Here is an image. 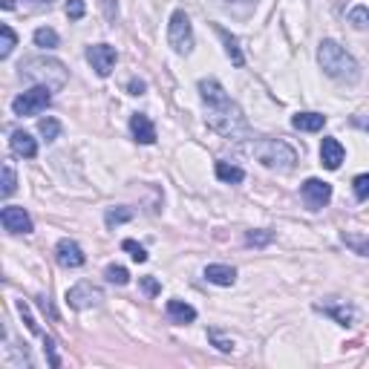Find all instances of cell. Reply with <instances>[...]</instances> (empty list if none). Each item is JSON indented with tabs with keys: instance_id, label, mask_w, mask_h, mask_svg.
<instances>
[{
	"instance_id": "cell-1",
	"label": "cell",
	"mask_w": 369,
	"mask_h": 369,
	"mask_svg": "<svg viewBox=\"0 0 369 369\" xmlns=\"http://www.w3.org/2000/svg\"><path fill=\"white\" fill-rule=\"evenodd\" d=\"M199 96L205 101V121L211 130H217L223 139H231V142H242L251 136V127L245 121L239 104L228 96L225 87L217 78H202Z\"/></svg>"
},
{
	"instance_id": "cell-2",
	"label": "cell",
	"mask_w": 369,
	"mask_h": 369,
	"mask_svg": "<svg viewBox=\"0 0 369 369\" xmlns=\"http://www.w3.org/2000/svg\"><path fill=\"white\" fill-rule=\"evenodd\" d=\"M318 64L320 70L337 81V84H358L361 81V67H358V61L337 44V41H320L318 46Z\"/></svg>"
},
{
	"instance_id": "cell-3",
	"label": "cell",
	"mask_w": 369,
	"mask_h": 369,
	"mask_svg": "<svg viewBox=\"0 0 369 369\" xmlns=\"http://www.w3.org/2000/svg\"><path fill=\"white\" fill-rule=\"evenodd\" d=\"M249 150L257 156L260 165H265V168H271V170H280V173H289V170L297 165L294 147L286 144L283 139H268V136H263V139H254V142L249 144Z\"/></svg>"
},
{
	"instance_id": "cell-4",
	"label": "cell",
	"mask_w": 369,
	"mask_h": 369,
	"mask_svg": "<svg viewBox=\"0 0 369 369\" xmlns=\"http://www.w3.org/2000/svg\"><path fill=\"white\" fill-rule=\"evenodd\" d=\"M20 75L26 81H38V87L61 89L67 84V67L55 58H26L20 64Z\"/></svg>"
},
{
	"instance_id": "cell-5",
	"label": "cell",
	"mask_w": 369,
	"mask_h": 369,
	"mask_svg": "<svg viewBox=\"0 0 369 369\" xmlns=\"http://www.w3.org/2000/svg\"><path fill=\"white\" fill-rule=\"evenodd\" d=\"M168 44L176 55H191L194 52V26H191V18L184 15L182 9H176L170 15V23H168Z\"/></svg>"
},
{
	"instance_id": "cell-6",
	"label": "cell",
	"mask_w": 369,
	"mask_h": 369,
	"mask_svg": "<svg viewBox=\"0 0 369 369\" xmlns=\"http://www.w3.org/2000/svg\"><path fill=\"white\" fill-rule=\"evenodd\" d=\"M52 104V89L49 87H32L20 92V96L12 101V113L15 115H38Z\"/></svg>"
},
{
	"instance_id": "cell-7",
	"label": "cell",
	"mask_w": 369,
	"mask_h": 369,
	"mask_svg": "<svg viewBox=\"0 0 369 369\" xmlns=\"http://www.w3.org/2000/svg\"><path fill=\"white\" fill-rule=\"evenodd\" d=\"M300 196H303V202H306V208H309V211H320V208H326L332 202V184L312 176V179L303 182Z\"/></svg>"
},
{
	"instance_id": "cell-8",
	"label": "cell",
	"mask_w": 369,
	"mask_h": 369,
	"mask_svg": "<svg viewBox=\"0 0 369 369\" xmlns=\"http://www.w3.org/2000/svg\"><path fill=\"white\" fill-rule=\"evenodd\" d=\"M104 300V292L99 289V286H92L89 280H81V283H75L70 292H67V303L73 306V309H92V306H99Z\"/></svg>"
},
{
	"instance_id": "cell-9",
	"label": "cell",
	"mask_w": 369,
	"mask_h": 369,
	"mask_svg": "<svg viewBox=\"0 0 369 369\" xmlns=\"http://www.w3.org/2000/svg\"><path fill=\"white\" fill-rule=\"evenodd\" d=\"M87 61L92 64V70H96V75L107 78L118 61V52L110 44H92V46H87Z\"/></svg>"
},
{
	"instance_id": "cell-10",
	"label": "cell",
	"mask_w": 369,
	"mask_h": 369,
	"mask_svg": "<svg viewBox=\"0 0 369 369\" xmlns=\"http://www.w3.org/2000/svg\"><path fill=\"white\" fill-rule=\"evenodd\" d=\"M0 223H4V228L9 234H32V217L18 205H4V211H0Z\"/></svg>"
},
{
	"instance_id": "cell-11",
	"label": "cell",
	"mask_w": 369,
	"mask_h": 369,
	"mask_svg": "<svg viewBox=\"0 0 369 369\" xmlns=\"http://www.w3.org/2000/svg\"><path fill=\"white\" fill-rule=\"evenodd\" d=\"M55 260H58V265H64V268H81L84 263H87V254L81 251V245L75 242V239H58V245H55Z\"/></svg>"
},
{
	"instance_id": "cell-12",
	"label": "cell",
	"mask_w": 369,
	"mask_h": 369,
	"mask_svg": "<svg viewBox=\"0 0 369 369\" xmlns=\"http://www.w3.org/2000/svg\"><path fill=\"white\" fill-rule=\"evenodd\" d=\"M344 159H346L344 144L337 142V139H332V136H326V139L320 142V165H323L326 170H337V168L344 165Z\"/></svg>"
},
{
	"instance_id": "cell-13",
	"label": "cell",
	"mask_w": 369,
	"mask_h": 369,
	"mask_svg": "<svg viewBox=\"0 0 369 369\" xmlns=\"http://www.w3.org/2000/svg\"><path fill=\"white\" fill-rule=\"evenodd\" d=\"M318 312H323L326 318H332L337 326H352L355 323V309L346 303H318Z\"/></svg>"
},
{
	"instance_id": "cell-14",
	"label": "cell",
	"mask_w": 369,
	"mask_h": 369,
	"mask_svg": "<svg viewBox=\"0 0 369 369\" xmlns=\"http://www.w3.org/2000/svg\"><path fill=\"white\" fill-rule=\"evenodd\" d=\"M130 133H133V139L139 144H153V142H156V125H153L144 113H136L130 118Z\"/></svg>"
},
{
	"instance_id": "cell-15",
	"label": "cell",
	"mask_w": 369,
	"mask_h": 369,
	"mask_svg": "<svg viewBox=\"0 0 369 369\" xmlns=\"http://www.w3.org/2000/svg\"><path fill=\"white\" fill-rule=\"evenodd\" d=\"M9 144L15 150V156H20V159H35L38 156V142L29 136L26 130H15L12 139H9Z\"/></svg>"
},
{
	"instance_id": "cell-16",
	"label": "cell",
	"mask_w": 369,
	"mask_h": 369,
	"mask_svg": "<svg viewBox=\"0 0 369 369\" xmlns=\"http://www.w3.org/2000/svg\"><path fill=\"white\" fill-rule=\"evenodd\" d=\"M205 280L213 286H234L237 283V268L234 265H223V263H213L205 268Z\"/></svg>"
},
{
	"instance_id": "cell-17",
	"label": "cell",
	"mask_w": 369,
	"mask_h": 369,
	"mask_svg": "<svg viewBox=\"0 0 369 369\" xmlns=\"http://www.w3.org/2000/svg\"><path fill=\"white\" fill-rule=\"evenodd\" d=\"M292 127L303 130V133H318V130L326 127V115L323 113H297L292 118Z\"/></svg>"
},
{
	"instance_id": "cell-18",
	"label": "cell",
	"mask_w": 369,
	"mask_h": 369,
	"mask_svg": "<svg viewBox=\"0 0 369 369\" xmlns=\"http://www.w3.org/2000/svg\"><path fill=\"white\" fill-rule=\"evenodd\" d=\"M213 32H217V35L223 38V44H225V55L231 58V64H234V67H242V64H245V55H242V49H239V44H237V38L228 32L225 26H220V23H213Z\"/></svg>"
},
{
	"instance_id": "cell-19",
	"label": "cell",
	"mask_w": 369,
	"mask_h": 369,
	"mask_svg": "<svg viewBox=\"0 0 369 369\" xmlns=\"http://www.w3.org/2000/svg\"><path fill=\"white\" fill-rule=\"evenodd\" d=\"M168 318L173 323H194L196 320V309L184 300H168Z\"/></svg>"
},
{
	"instance_id": "cell-20",
	"label": "cell",
	"mask_w": 369,
	"mask_h": 369,
	"mask_svg": "<svg viewBox=\"0 0 369 369\" xmlns=\"http://www.w3.org/2000/svg\"><path fill=\"white\" fill-rule=\"evenodd\" d=\"M344 245L352 249L358 257H369V234H352V231H344Z\"/></svg>"
},
{
	"instance_id": "cell-21",
	"label": "cell",
	"mask_w": 369,
	"mask_h": 369,
	"mask_svg": "<svg viewBox=\"0 0 369 369\" xmlns=\"http://www.w3.org/2000/svg\"><path fill=\"white\" fill-rule=\"evenodd\" d=\"M217 179L225 184H239L245 179V170L237 165H228V162H217Z\"/></svg>"
},
{
	"instance_id": "cell-22",
	"label": "cell",
	"mask_w": 369,
	"mask_h": 369,
	"mask_svg": "<svg viewBox=\"0 0 369 369\" xmlns=\"http://www.w3.org/2000/svg\"><path fill=\"white\" fill-rule=\"evenodd\" d=\"M32 41H35V46H41V49H55V46L61 44L58 32H55V29H49V26H41V29H35Z\"/></svg>"
},
{
	"instance_id": "cell-23",
	"label": "cell",
	"mask_w": 369,
	"mask_h": 369,
	"mask_svg": "<svg viewBox=\"0 0 369 369\" xmlns=\"http://www.w3.org/2000/svg\"><path fill=\"white\" fill-rule=\"evenodd\" d=\"M133 220V211L130 208H125V205H118V208H107V213H104V223H107V228H115V225H121V223H130Z\"/></svg>"
},
{
	"instance_id": "cell-24",
	"label": "cell",
	"mask_w": 369,
	"mask_h": 369,
	"mask_svg": "<svg viewBox=\"0 0 369 369\" xmlns=\"http://www.w3.org/2000/svg\"><path fill=\"white\" fill-rule=\"evenodd\" d=\"M38 133H41L46 142H55V139L61 136V121H58L55 115H46V118H41V121H38Z\"/></svg>"
},
{
	"instance_id": "cell-25",
	"label": "cell",
	"mask_w": 369,
	"mask_h": 369,
	"mask_svg": "<svg viewBox=\"0 0 369 369\" xmlns=\"http://www.w3.org/2000/svg\"><path fill=\"white\" fill-rule=\"evenodd\" d=\"M0 58H9L12 55V49H15V44H18V35H15V29L9 26V23H4L0 26Z\"/></svg>"
},
{
	"instance_id": "cell-26",
	"label": "cell",
	"mask_w": 369,
	"mask_h": 369,
	"mask_svg": "<svg viewBox=\"0 0 369 369\" xmlns=\"http://www.w3.org/2000/svg\"><path fill=\"white\" fill-rule=\"evenodd\" d=\"M104 277H107L110 283H115V286H127V283H130V274H127L125 265H107V268H104Z\"/></svg>"
},
{
	"instance_id": "cell-27",
	"label": "cell",
	"mask_w": 369,
	"mask_h": 369,
	"mask_svg": "<svg viewBox=\"0 0 369 369\" xmlns=\"http://www.w3.org/2000/svg\"><path fill=\"white\" fill-rule=\"evenodd\" d=\"M15 188H18V176H15L12 162H6V165H4V196L9 199V196L15 194Z\"/></svg>"
},
{
	"instance_id": "cell-28",
	"label": "cell",
	"mask_w": 369,
	"mask_h": 369,
	"mask_svg": "<svg viewBox=\"0 0 369 369\" xmlns=\"http://www.w3.org/2000/svg\"><path fill=\"white\" fill-rule=\"evenodd\" d=\"M271 239H274L271 231H249V234H245V242L254 245V249H265V245H268Z\"/></svg>"
},
{
	"instance_id": "cell-29",
	"label": "cell",
	"mask_w": 369,
	"mask_h": 369,
	"mask_svg": "<svg viewBox=\"0 0 369 369\" xmlns=\"http://www.w3.org/2000/svg\"><path fill=\"white\" fill-rule=\"evenodd\" d=\"M121 249L130 251V257L136 263H147V249H144V245H139L136 239H125V242H121Z\"/></svg>"
},
{
	"instance_id": "cell-30",
	"label": "cell",
	"mask_w": 369,
	"mask_h": 369,
	"mask_svg": "<svg viewBox=\"0 0 369 369\" xmlns=\"http://www.w3.org/2000/svg\"><path fill=\"white\" fill-rule=\"evenodd\" d=\"M349 23H352L355 29H366V26H369V6H355V9L349 12Z\"/></svg>"
},
{
	"instance_id": "cell-31",
	"label": "cell",
	"mask_w": 369,
	"mask_h": 369,
	"mask_svg": "<svg viewBox=\"0 0 369 369\" xmlns=\"http://www.w3.org/2000/svg\"><path fill=\"white\" fill-rule=\"evenodd\" d=\"M352 191H355V196H358L361 202L369 199V173H361V176L352 179Z\"/></svg>"
},
{
	"instance_id": "cell-32",
	"label": "cell",
	"mask_w": 369,
	"mask_h": 369,
	"mask_svg": "<svg viewBox=\"0 0 369 369\" xmlns=\"http://www.w3.org/2000/svg\"><path fill=\"white\" fill-rule=\"evenodd\" d=\"M18 312H20V318H23V323H26V329H29V332H32V334H41V326L35 323L32 312H29V306H26L23 300H18Z\"/></svg>"
},
{
	"instance_id": "cell-33",
	"label": "cell",
	"mask_w": 369,
	"mask_h": 369,
	"mask_svg": "<svg viewBox=\"0 0 369 369\" xmlns=\"http://www.w3.org/2000/svg\"><path fill=\"white\" fill-rule=\"evenodd\" d=\"M208 337H211V344L217 346L220 352H234V341H231V337H223L217 329H211V332H208Z\"/></svg>"
},
{
	"instance_id": "cell-34",
	"label": "cell",
	"mask_w": 369,
	"mask_h": 369,
	"mask_svg": "<svg viewBox=\"0 0 369 369\" xmlns=\"http://www.w3.org/2000/svg\"><path fill=\"white\" fill-rule=\"evenodd\" d=\"M87 15V4L84 0H67V18L70 20H81Z\"/></svg>"
},
{
	"instance_id": "cell-35",
	"label": "cell",
	"mask_w": 369,
	"mask_h": 369,
	"mask_svg": "<svg viewBox=\"0 0 369 369\" xmlns=\"http://www.w3.org/2000/svg\"><path fill=\"white\" fill-rule=\"evenodd\" d=\"M99 4H101V12H104V20L115 23L118 20V4H115V0H99Z\"/></svg>"
},
{
	"instance_id": "cell-36",
	"label": "cell",
	"mask_w": 369,
	"mask_h": 369,
	"mask_svg": "<svg viewBox=\"0 0 369 369\" xmlns=\"http://www.w3.org/2000/svg\"><path fill=\"white\" fill-rule=\"evenodd\" d=\"M142 289H144L147 297H156L162 292V283L156 280V277H142Z\"/></svg>"
},
{
	"instance_id": "cell-37",
	"label": "cell",
	"mask_w": 369,
	"mask_h": 369,
	"mask_svg": "<svg viewBox=\"0 0 369 369\" xmlns=\"http://www.w3.org/2000/svg\"><path fill=\"white\" fill-rule=\"evenodd\" d=\"M44 352L49 358V366H61V358L55 352V341H52V337H46V334H44Z\"/></svg>"
},
{
	"instance_id": "cell-38",
	"label": "cell",
	"mask_w": 369,
	"mask_h": 369,
	"mask_svg": "<svg viewBox=\"0 0 369 369\" xmlns=\"http://www.w3.org/2000/svg\"><path fill=\"white\" fill-rule=\"evenodd\" d=\"M127 89H130V96H144V81H139V78H133L130 84H127Z\"/></svg>"
},
{
	"instance_id": "cell-39",
	"label": "cell",
	"mask_w": 369,
	"mask_h": 369,
	"mask_svg": "<svg viewBox=\"0 0 369 369\" xmlns=\"http://www.w3.org/2000/svg\"><path fill=\"white\" fill-rule=\"evenodd\" d=\"M352 125L361 127V130H369V118H363V115H352Z\"/></svg>"
}]
</instances>
